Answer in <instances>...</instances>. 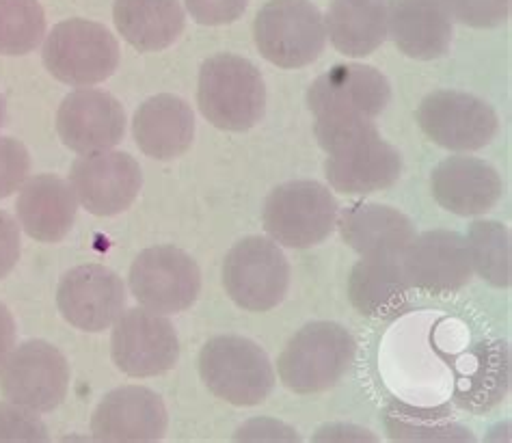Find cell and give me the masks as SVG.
<instances>
[{
	"instance_id": "7a4b0ae2",
	"label": "cell",
	"mask_w": 512,
	"mask_h": 443,
	"mask_svg": "<svg viewBox=\"0 0 512 443\" xmlns=\"http://www.w3.org/2000/svg\"><path fill=\"white\" fill-rule=\"evenodd\" d=\"M197 102L212 126L229 132L251 130L266 111L264 78L242 57H210L199 70Z\"/></svg>"
},
{
	"instance_id": "7c38bea8",
	"label": "cell",
	"mask_w": 512,
	"mask_h": 443,
	"mask_svg": "<svg viewBox=\"0 0 512 443\" xmlns=\"http://www.w3.org/2000/svg\"><path fill=\"white\" fill-rule=\"evenodd\" d=\"M417 124L428 139L452 152H474L489 145L500 119L491 104L465 91H433L417 109Z\"/></svg>"
},
{
	"instance_id": "d6986e66",
	"label": "cell",
	"mask_w": 512,
	"mask_h": 443,
	"mask_svg": "<svg viewBox=\"0 0 512 443\" xmlns=\"http://www.w3.org/2000/svg\"><path fill=\"white\" fill-rule=\"evenodd\" d=\"M452 16L446 0H389L387 35L400 52L420 61L439 59L452 44Z\"/></svg>"
},
{
	"instance_id": "f1b7e54d",
	"label": "cell",
	"mask_w": 512,
	"mask_h": 443,
	"mask_svg": "<svg viewBox=\"0 0 512 443\" xmlns=\"http://www.w3.org/2000/svg\"><path fill=\"white\" fill-rule=\"evenodd\" d=\"M471 271L493 288L510 286V232L504 223L474 221L467 232Z\"/></svg>"
},
{
	"instance_id": "3957f363",
	"label": "cell",
	"mask_w": 512,
	"mask_h": 443,
	"mask_svg": "<svg viewBox=\"0 0 512 443\" xmlns=\"http://www.w3.org/2000/svg\"><path fill=\"white\" fill-rule=\"evenodd\" d=\"M355 357V340L338 322H309L281 353L279 379L294 394H318L338 385Z\"/></svg>"
},
{
	"instance_id": "cb8c5ba5",
	"label": "cell",
	"mask_w": 512,
	"mask_h": 443,
	"mask_svg": "<svg viewBox=\"0 0 512 443\" xmlns=\"http://www.w3.org/2000/svg\"><path fill=\"white\" fill-rule=\"evenodd\" d=\"M411 290L400 258H363L348 277V297L355 310L368 318L389 320L411 305Z\"/></svg>"
},
{
	"instance_id": "f546056e",
	"label": "cell",
	"mask_w": 512,
	"mask_h": 443,
	"mask_svg": "<svg viewBox=\"0 0 512 443\" xmlns=\"http://www.w3.org/2000/svg\"><path fill=\"white\" fill-rule=\"evenodd\" d=\"M44 35L46 16L37 0H0V55H29Z\"/></svg>"
},
{
	"instance_id": "d6a6232c",
	"label": "cell",
	"mask_w": 512,
	"mask_h": 443,
	"mask_svg": "<svg viewBox=\"0 0 512 443\" xmlns=\"http://www.w3.org/2000/svg\"><path fill=\"white\" fill-rule=\"evenodd\" d=\"M0 441H48L46 424L31 409L0 402Z\"/></svg>"
},
{
	"instance_id": "603a6c76",
	"label": "cell",
	"mask_w": 512,
	"mask_h": 443,
	"mask_svg": "<svg viewBox=\"0 0 512 443\" xmlns=\"http://www.w3.org/2000/svg\"><path fill=\"white\" fill-rule=\"evenodd\" d=\"M16 208L26 234L39 243H59L76 221L78 199L63 178L46 173L26 180Z\"/></svg>"
},
{
	"instance_id": "30bf717a",
	"label": "cell",
	"mask_w": 512,
	"mask_h": 443,
	"mask_svg": "<svg viewBox=\"0 0 512 443\" xmlns=\"http://www.w3.org/2000/svg\"><path fill=\"white\" fill-rule=\"evenodd\" d=\"M130 290L145 310L178 314L197 301L201 271L191 255L178 247H150L130 266Z\"/></svg>"
},
{
	"instance_id": "e575fe53",
	"label": "cell",
	"mask_w": 512,
	"mask_h": 443,
	"mask_svg": "<svg viewBox=\"0 0 512 443\" xmlns=\"http://www.w3.org/2000/svg\"><path fill=\"white\" fill-rule=\"evenodd\" d=\"M20 260V225L9 212L0 210V279L7 277Z\"/></svg>"
},
{
	"instance_id": "277c9868",
	"label": "cell",
	"mask_w": 512,
	"mask_h": 443,
	"mask_svg": "<svg viewBox=\"0 0 512 443\" xmlns=\"http://www.w3.org/2000/svg\"><path fill=\"white\" fill-rule=\"evenodd\" d=\"M199 374L214 396L236 407L260 405L275 385L271 359L240 335H219L201 348Z\"/></svg>"
},
{
	"instance_id": "d4e9b609",
	"label": "cell",
	"mask_w": 512,
	"mask_h": 443,
	"mask_svg": "<svg viewBox=\"0 0 512 443\" xmlns=\"http://www.w3.org/2000/svg\"><path fill=\"white\" fill-rule=\"evenodd\" d=\"M113 20L121 37L139 52L169 48L186 22L180 0H115Z\"/></svg>"
},
{
	"instance_id": "ba28073f",
	"label": "cell",
	"mask_w": 512,
	"mask_h": 443,
	"mask_svg": "<svg viewBox=\"0 0 512 443\" xmlns=\"http://www.w3.org/2000/svg\"><path fill=\"white\" fill-rule=\"evenodd\" d=\"M223 286L242 310L268 312L286 297L290 264L275 240L242 238L225 255Z\"/></svg>"
},
{
	"instance_id": "ac0fdd59",
	"label": "cell",
	"mask_w": 512,
	"mask_h": 443,
	"mask_svg": "<svg viewBox=\"0 0 512 443\" xmlns=\"http://www.w3.org/2000/svg\"><path fill=\"white\" fill-rule=\"evenodd\" d=\"M167 407L147 387L126 385L106 394L91 418V433L98 441L137 443L158 441L167 433Z\"/></svg>"
},
{
	"instance_id": "5b68a950",
	"label": "cell",
	"mask_w": 512,
	"mask_h": 443,
	"mask_svg": "<svg viewBox=\"0 0 512 443\" xmlns=\"http://www.w3.org/2000/svg\"><path fill=\"white\" fill-rule=\"evenodd\" d=\"M260 55L284 70L314 63L327 44L325 18L309 0H268L253 22Z\"/></svg>"
},
{
	"instance_id": "ffe728a7",
	"label": "cell",
	"mask_w": 512,
	"mask_h": 443,
	"mask_svg": "<svg viewBox=\"0 0 512 443\" xmlns=\"http://www.w3.org/2000/svg\"><path fill=\"white\" fill-rule=\"evenodd\" d=\"M430 189L441 208L458 217H476L500 201L504 184L500 173L484 160L452 156L437 165L430 176Z\"/></svg>"
},
{
	"instance_id": "1f68e13d",
	"label": "cell",
	"mask_w": 512,
	"mask_h": 443,
	"mask_svg": "<svg viewBox=\"0 0 512 443\" xmlns=\"http://www.w3.org/2000/svg\"><path fill=\"white\" fill-rule=\"evenodd\" d=\"M29 173V150L18 139L0 137V199L20 191L29 180Z\"/></svg>"
},
{
	"instance_id": "7402d4cb",
	"label": "cell",
	"mask_w": 512,
	"mask_h": 443,
	"mask_svg": "<svg viewBox=\"0 0 512 443\" xmlns=\"http://www.w3.org/2000/svg\"><path fill=\"white\" fill-rule=\"evenodd\" d=\"M132 134L139 150L156 160L182 156L195 137V115L191 104L171 93L145 100L134 113Z\"/></svg>"
},
{
	"instance_id": "9a60e30c",
	"label": "cell",
	"mask_w": 512,
	"mask_h": 443,
	"mask_svg": "<svg viewBox=\"0 0 512 443\" xmlns=\"http://www.w3.org/2000/svg\"><path fill=\"white\" fill-rule=\"evenodd\" d=\"M57 305L61 316L72 327L100 333L113 327L115 320L124 314V281L102 264L76 266L61 277Z\"/></svg>"
},
{
	"instance_id": "d590c367",
	"label": "cell",
	"mask_w": 512,
	"mask_h": 443,
	"mask_svg": "<svg viewBox=\"0 0 512 443\" xmlns=\"http://www.w3.org/2000/svg\"><path fill=\"white\" fill-rule=\"evenodd\" d=\"M16 346V322H13L11 312L0 303V370L7 364L9 355Z\"/></svg>"
},
{
	"instance_id": "8d00e7d4",
	"label": "cell",
	"mask_w": 512,
	"mask_h": 443,
	"mask_svg": "<svg viewBox=\"0 0 512 443\" xmlns=\"http://www.w3.org/2000/svg\"><path fill=\"white\" fill-rule=\"evenodd\" d=\"M3 119H5V102L0 98V126H3Z\"/></svg>"
},
{
	"instance_id": "4316f807",
	"label": "cell",
	"mask_w": 512,
	"mask_h": 443,
	"mask_svg": "<svg viewBox=\"0 0 512 443\" xmlns=\"http://www.w3.org/2000/svg\"><path fill=\"white\" fill-rule=\"evenodd\" d=\"M474 366L458 379L454 400L471 413H484L500 405L510 387V351L508 344H480L469 353Z\"/></svg>"
},
{
	"instance_id": "8992f818",
	"label": "cell",
	"mask_w": 512,
	"mask_h": 443,
	"mask_svg": "<svg viewBox=\"0 0 512 443\" xmlns=\"http://www.w3.org/2000/svg\"><path fill=\"white\" fill-rule=\"evenodd\" d=\"M44 65L57 80L72 87H91L113 76L119 44L106 26L72 18L57 24L44 42Z\"/></svg>"
},
{
	"instance_id": "8fae6325",
	"label": "cell",
	"mask_w": 512,
	"mask_h": 443,
	"mask_svg": "<svg viewBox=\"0 0 512 443\" xmlns=\"http://www.w3.org/2000/svg\"><path fill=\"white\" fill-rule=\"evenodd\" d=\"M70 385V366L57 346L44 340H31L13 348L0 370V392L13 402L35 413L57 409Z\"/></svg>"
},
{
	"instance_id": "83f0119b",
	"label": "cell",
	"mask_w": 512,
	"mask_h": 443,
	"mask_svg": "<svg viewBox=\"0 0 512 443\" xmlns=\"http://www.w3.org/2000/svg\"><path fill=\"white\" fill-rule=\"evenodd\" d=\"M383 424L394 441H476L467 426L458 422L448 407H411L389 402L383 411Z\"/></svg>"
},
{
	"instance_id": "9c48e42d",
	"label": "cell",
	"mask_w": 512,
	"mask_h": 443,
	"mask_svg": "<svg viewBox=\"0 0 512 443\" xmlns=\"http://www.w3.org/2000/svg\"><path fill=\"white\" fill-rule=\"evenodd\" d=\"M389 100V80L370 65L342 63L318 76L307 91V106L316 122H353L379 117Z\"/></svg>"
},
{
	"instance_id": "484cf974",
	"label": "cell",
	"mask_w": 512,
	"mask_h": 443,
	"mask_svg": "<svg viewBox=\"0 0 512 443\" xmlns=\"http://www.w3.org/2000/svg\"><path fill=\"white\" fill-rule=\"evenodd\" d=\"M389 0H333L325 18L331 44L342 55L368 57L387 39Z\"/></svg>"
},
{
	"instance_id": "2e32d148",
	"label": "cell",
	"mask_w": 512,
	"mask_h": 443,
	"mask_svg": "<svg viewBox=\"0 0 512 443\" xmlns=\"http://www.w3.org/2000/svg\"><path fill=\"white\" fill-rule=\"evenodd\" d=\"M57 132L76 154L106 152L124 139V106L100 89L72 91L59 106Z\"/></svg>"
},
{
	"instance_id": "44dd1931",
	"label": "cell",
	"mask_w": 512,
	"mask_h": 443,
	"mask_svg": "<svg viewBox=\"0 0 512 443\" xmlns=\"http://www.w3.org/2000/svg\"><path fill=\"white\" fill-rule=\"evenodd\" d=\"M335 225L361 258H400L415 238L411 219L400 210L366 201L344 208Z\"/></svg>"
},
{
	"instance_id": "4fadbf2b",
	"label": "cell",
	"mask_w": 512,
	"mask_h": 443,
	"mask_svg": "<svg viewBox=\"0 0 512 443\" xmlns=\"http://www.w3.org/2000/svg\"><path fill=\"white\" fill-rule=\"evenodd\" d=\"M111 353L115 366L130 377H158L178 364V333L165 316L137 307L115 320Z\"/></svg>"
},
{
	"instance_id": "52a82bcc",
	"label": "cell",
	"mask_w": 512,
	"mask_h": 443,
	"mask_svg": "<svg viewBox=\"0 0 512 443\" xmlns=\"http://www.w3.org/2000/svg\"><path fill=\"white\" fill-rule=\"evenodd\" d=\"M338 201L327 186L294 180L277 186L264 204V230L277 245L307 249L320 245L338 223Z\"/></svg>"
},
{
	"instance_id": "4dcf8cb0",
	"label": "cell",
	"mask_w": 512,
	"mask_h": 443,
	"mask_svg": "<svg viewBox=\"0 0 512 443\" xmlns=\"http://www.w3.org/2000/svg\"><path fill=\"white\" fill-rule=\"evenodd\" d=\"M452 20L471 29H493L510 16V0H446Z\"/></svg>"
},
{
	"instance_id": "6da1fadb",
	"label": "cell",
	"mask_w": 512,
	"mask_h": 443,
	"mask_svg": "<svg viewBox=\"0 0 512 443\" xmlns=\"http://www.w3.org/2000/svg\"><path fill=\"white\" fill-rule=\"evenodd\" d=\"M316 139L329 154L325 176L344 195H370L394 186L402 173V156L381 139L374 122L316 126Z\"/></svg>"
},
{
	"instance_id": "5bb4252c",
	"label": "cell",
	"mask_w": 512,
	"mask_h": 443,
	"mask_svg": "<svg viewBox=\"0 0 512 443\" xmlns=\"http://www.w3.org/2000/svg\"><path fill=\"white\" fill-rule=\"evenodd\" d=\"M78 204L96 217H113L128 210L143 186L137 160L124 152H93L80 156L70 173Z\"/></svg>"
},
{
	"instance_id": "e0dca14e",
	"label": "cell",
	"mask_w": 512,
	"mask_h": 443,
	"mask_svg": "<svg viewBox=\"0 0 512 443\" xmlns=\"http://www.w3.org/2000/svg\"><path fill=\"white\" fill-rule=\"evenodd\" d=\"M402 271L409 284L430 294L461 290L471 279V260L465 236L433 230L415 236L400 255Z\"/></svg>"
},
{
	"instance_id": "836d02e7",
	"label": "cell",
	"mask_w": 512,
	"mask_h": 443,
	"mask_svg": "<svg viewBox=\"0 0 512 443\" xmlns=\"http://www.w3.org/2000/svg\"><path fill=\"white\" fill-rule=\"evenodd\" d=\"M184 3L191 18L204 26L232 24L249 7V0H184Z\"/></svg>"
}]
</instances>
